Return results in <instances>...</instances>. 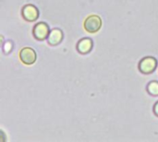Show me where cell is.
I'll list each match as a JSON object with an SVG mask.
<instances>
[{"mask_svg": "<svg viewBox=\"0 0 158 142\" xmlns=\"http://www.w3.org/2000/svg\"><path fill=\"white\" fill-rule=\"evenodd\" d=\"M157 66V60L153 56H147L141 60L139 64V69L143 74L153 73Z\"/></svg>", "mask_w": 158, "mask_h": 142, "instance_id": "obj_2", "label": "cell"}, {"mask_svg": "<svg viewBox=\"0 0 158 142\" xmlns=\"http://www.w3.org/2000/svg\"><path fill=\"white\" fill-rule=\"evenodd\" d=\"M83 27L87 32L90 33L97 32L102 27V19L97 15H90L84 20Z\"/></svg>", "mask_w": 158, "mask_h": 142, "instance_id": "obj_1", "label": "cell"}, {"mask_svg": "<svg viewBox=\"0 0 158 142\" xmlns=\"http://www.w3.org/2000/svg\"><path fill=\"white\" fill-rule=\"evenodd\" d=\"M62 39H63V32L59 29L52 30L50 31L48 37H47L48 43L50 45H53V46H56V45L59 44L61 43Z\"/></svg>", "mask_w": 158, "mask_h": 142, "instance_id": "obj_6", "label": "cell"}, {"mask_svg": "<svg viewBox=\"0 0 158 142\" xmlns=\"http://www.w3.org/2000/svg\"><path fill=\"white\" fill-rule=\"evenodd\" d=\"M22 17L27 21H35L39 18V11L33 5H26L22 8Z\"/></svg>", "mask_w": 158, "mask_h": 142, "instance_id": "obj_5", "label": "cell"}, {"mask_svg": "<svg viewBox=\"0 0 158 142\" xmlns=\"http://www.w3.org/2000/svg\"><path fill=\"white\" fill-rule=\"evenodd\" d=\"M93 48V41L90 38H83L79 41L77 44V50L80 54H88Z\"/></svg>", "mask_w": 158, "mask_h": 142, "instance_id": "obj_7", "label": "cell"}, {"mask_svg": "<svg viewBox=\"0 0 158 142\" xmlns=\"http://www.w3.org/2000/svg\"><path fill=\"white\" fill-rule=\"evenodd\" d=\"M50 33L49 26L45 22H39L33 28V36L37 40H44L48 37Z\"/></svg>", "mask_w": 158, "mask_h": 142, "instance_id": "obj_4", "label": "cell"}, {"mask_svg": "<svg viewBox=\"0 0 158 142\" xmlns=\"http://www.w3.org/2000/svg\"><path fill=\"white\" fill-rule=\"evenodd\" d=\"M37 58L36 52L31 47H24L19 52V59L25 65H32Z\"/></svg>", "mask_w": 158, "mask_h": 142, "instance_id": "obj_3", "label": "cell"}, {"mask_svg": "<svg viewBox=\"0 0 158 142\" xmlns=\"http://www.w3.org/2000/svg\"><path fill=\"white\" fill-rule=\"evenodd\" d=\"M12 48V43L10 42H6L4 45V52L5 53H9Z\"/></svg>", "mask_w": 158, "mask_h": 142, "instance_id": "obj_9", "label": "cell"}, {"mask_svg": "<svg viewBox=\"0 0 158 142\" xmlns=\"http://www.w3.org/2000/svg\"><path fill=\"white\" fill-rule=\"evenodd\" d=\"M148 92L153 96H158V82L157 81H152L148 84L147 87Z\"/></svg>", "mask_w": 158, "mask_h": 142, "instance_id": "obj_8", "label": "cell"}, {"mask_svg": "<svg viewBox=\"0 0 158 142\" xmlns=\"http://www.w3.org/2000/svg\"><path fill=\"white\" fill-rule=\"evenodd\" d=\"M154 112H155V114L156 115L158 116V102L155 104V107H154Z\"/></svg>", "mask_w": 158, "mask_h": 142, "instance_id": "obj_10", "label": "cell"}]
</instances>
